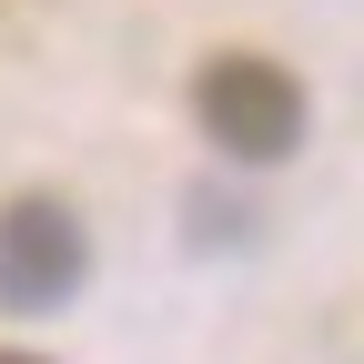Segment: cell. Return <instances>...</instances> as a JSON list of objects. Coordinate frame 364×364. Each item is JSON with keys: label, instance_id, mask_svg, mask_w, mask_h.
<instances>
[{"label": "cell", "instance_id": "3", "mask_svg": "<svg viewBox=\"0 0 364 364\" xmlns=\"http://www.w3.org/2000/svg\"><path fill=\"white\" fill-rule=\"evenodd\" d=\"M0 364H41V354H0Z\"/></svg>", "mask_w": 364, "mask_h": 364}, {"label": "cell", "instance_id": "1", "mask_svg": "<svg viewBox=\"0 0 364 364\" xmlns=\"http://www.w3.org/2000/svg\"><path fill=\"white\" fill-rule=\"evenodd\" d=\"M193 122H203V142L233 152V162H284V152L304 142L314 102H304V81H294L284 61H263V51H223V61L193 71Z\"/></svg>", "mask_w": 364, "mask_h": 364}, {"label": "cell", "instance_id": "2", "mask_svg": "<svg viewBox=\"0 0 364 364\" xmlns=\"http://www.w3.org/2000/svg\"><path fill=\"white\" fill-rule=\"evenodd\" d=\"M81 273H91V233H81V213H71L61 193L0 203V304H11V314H51V304H71Z\"/></svg>", "mask_w": 364, "mask_h": 364}]
</instances>
